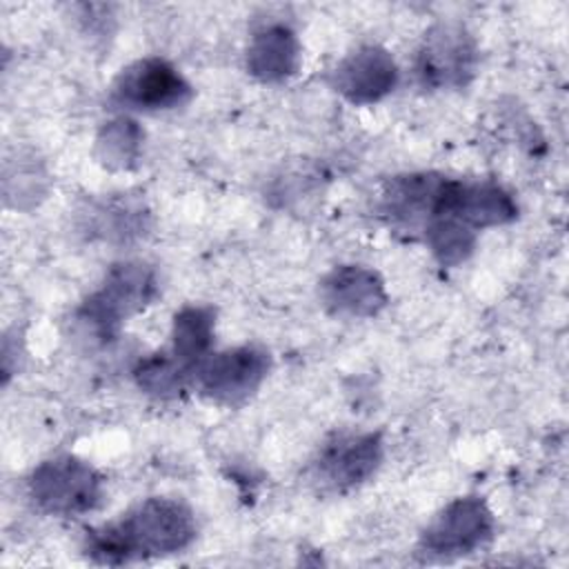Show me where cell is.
Returning a JSON list of instances; mask_svg holds the SVG:
<instances>
[{
	"instance_id": "obj_18",
	"label": "cell",
	"mask_w": 569,
	"mask_h": 569,
	"mask_svg": "<svg viewBox=\"0 0 569 569\" xmlns=\"http://www.w3.org/2000/svg\"><path fill=\"white\" fill-rule=\"evenodd\" d=\"M96 229L109 240L138 238L147 229V211L138 200L116 198L96 209Z\"/></svg>"
},
{
	"instance_id": "obj_17",
	"label": "cell",
	"mask_w": 569,
	"mask_h": 569,
	"mask_svg": "<svg viewBox=\"0 0 569 569\" xmlns=\"http://www.w3.org/2000/svg\"><path fill=\"white\" fill-rule=\"evenodd\" d=\"M189 371L171 353H153L142 358L133 369L136 385L160 400L178 398L184 389Z\"/></svg>"
},
{
	"instance_id": "obj_2",
	"label": "cell",
	"mask_w": 569,
	"mask_h": 569,
	"mask_svg": "<svg viewBox=\"0 0 569 569\" xmlns=\"http://www.w3.org/2000/svg\"><path fill=\"white\" fill-rule=\"evenodd\" d=\"M158 296L156 271L138 260L116 262L102 284L80 305L78 320L100 340L118 336L120 327Z\"/></svg>"
},
{
	"instance_id": "obj_13",
	"label": "cell",
	"mask_w": 569,
	"mask_h": 569,
	"mask_svg": "<svg viewBox=\"0 0 569 569\" xmlns=\"http://www.w3.org/2000/svg\"><path fill=\"white\" fill-rule=\"evenodd\" d=\"M300 67V42L284 22L260 27L247 47V71L260 82H282Z\"/></svg>"
},
{
	"instance_id": "obj_3",
	"label": "cell",
	"mask_w": 569,
	"mask_h": 569,
	"mask_svg": "<svg viewBox=\"0 0 569 569\" xmlns=\"http://www.w3.org/2000/svg\"><path fill=\"white\" fill-rule=\"evenodd\" d=\"M29 496L51 516H82L100 505L102 476L76 456H56L31 471Z\"/></svg>"
},
{
	"instance_id": "obj_4",
	"label": "cell",
	"mask_w": 569,
	"mask_h": 569,
	"mask_svg": "<svg viewBox=\"0 0 569 569\" xmlns=\"http://www.w3.org/2000/svg\"><path fill=\"white\" fill-rule=\"evenodd\" d=\"M478 67V47L471 33L458 22L431 27L416 53V80L422 89H462Z\"/></svg>"
},
{
	"instance_id": "obj_16",
	"label": "cell",
	"mask_w": 569,
	"mask_h": 569,
	"mask_svg": "<svg viewBox=\"0 0 569 569\" xmlns=\"http://www.w3.org/2000/svg\"><path fill=\"white\" fill-rule=\"evenodd\" d=\"M422 238L442 267H456L465 262L476 247V229L462 224L449 216H436L422 227Z\"/></svg>"
},
{
	"instance_id": "obj_8",
	"label": "cell",
	"mask_w": 569,
	"mask_h": 569,
	"mask_svg": "<svg viewBox=\"0 0 569 569\" xmlns=\"http://www.w3.org/2000/svg\"><path fill=\"white\" fill-rule=\"evenodd\" d=\"M382 462L380 433H338L320 449L313 473L329 491H349L367 482Z\"/></svg>"
},
{
	"instance_id": "obj_7",
	"label": "cell",
	"mask_w": 569,
	"mask_h": 569,
	"mask_svg": "<svg viewBox=\"0 0 569 569\" xmlns=\"http://www.w3.org/2000/svg\"><path fill=\"white\" fill-rule=\"evenodd\" d=\"M193 96L187 78L164 58H142L124 67L111 87V100L133 111H169Z\"/></svg>"
},
{
	"instance_id": "obj_12",
	"label": "cell",
	"mask_w": 569,
	"mask_h": 569,
	"mask_svg": "<svg viewBox=\"0 0 569 569\" xmlns=\"http://www.w3.org/2000/svg\"><path fill=\"white\" fill-rule=\"evenodd\" d=\"M447 176L405 173L393 176L380 196V211L398 227H422L436 216Z\"/></svg>"
},
{
	"instance_id": "obj_1",
	"label": "cell",
	"mask_w": 569,
	"mask_h": 569,
	"mask_svg": "<svg viewBox=\"0 0 569 569\" xmlns=\"http://www.w3.org/2000/svg\"><path fill=\"white\" fill-rule=\"evenodd\" d=\"M196 538L191 509L173 498H147L120 520L87 531L84 553L100 565H127L184 551Z\"/></svg>"
},
{
	"instance_id": "obj_11",
	"label": "cell",
	"mask_w": 569,
	"mask_h": 569,
	"mask_svg": "<svg viewBox=\"0 0 569 569\" xmlns=\"http://www.w3.org/2000/svg\"><path fill=\"white\" fill-rule=\"evenodd\" d=\"M320 300L333 316L371 318L387 305V291L373 269L340 264L322 278Z\"/></svg>"
},
{
	"instance_id": "obj_9",
	"label": "cell",
	"mask_w": 569,
	"mask_h": 569,
	"mask_svg": "<svg viewBox=\"0 0 569 569\" xmlns=\"http://www.w3.org/2000/svg\"><path fill=\"white\" fill-rule=\"evenodd\" d=\"M436 216L456 218L478 231L485 227H498L516 220L518 204L513 196L496 182L447 178L442 184Z\"/></svg>"
},
{
	"instance_id": "obj_10",
	"label": "cell",
	"mask_w": 569,
	"mask_h": 569,
	"mask_svg": "<svg viewBox=\"0 0 569 569\" xmlns=\"http://www.w3.org/2000/svg\"><path fill=\"white\" fill-rule=\"evenodd\" d=\"M333 89L353 104H371L398 84V64L380 44H362L347 53L331 73Z\"/></svg>"
},
{
	"instance_id": "obj_6",
	"label": "cell",
	"mask_w": 569,
	"mask_h": 569,
	"mask_svg": "<svg viewBox=\"0 0 569 569\" xmlns=\"http://www.w3.org/2000/svg\"><path fill=\"white\" fill-rule=\"evenodd\" d=\"M271 356L260 345H240L211 353L196 371L198 387L209 400L238 407L247 402L264 382Z\"/></svg>"
},
{
	"instance_id": "obj_15",
	"label": "cell",
	"mask_w": 569,
	"mask_h": 569,
	"mask_svg": "<svg viewBox=\"0 0 569 569\" xmlns=\"http://www.w3.org/2000/svg\"><path fill=\"white\" fill-rule=\"evenodd\" d=\"M144 131L129 116H116L98 129L96 156L102 167L111 171L133 169L142 158Z\"/></svg>"
},
{
	"instance_id": "obj_5",
	"label": "cell",
	"mask_w": 569,
	"mask_h": 569,
	"mask_svg": "<svg viewBox=\"0 0 569 569\" xmlns=\"http://www.w3.org/2000/svg\"><path fill=\"white\" fill-rule=\"evenodd\" d=\"M493 536V513L480 496L453 498L420 536V553L429 560H453L485 547Z\"/></svg>"
},
{
	"instance_id": "obj_14",
	"label": "cell",
	"mask_w": 569,
	"mask_h": 569,
	"mask_svg": "<svg viewBox=\"0 0 569 569\" xmlns=\"http://www.w3.org/2000/svg\"><path fill=\"white\" fill-rule=\"evenodd\" d=\"M216 333V311L204 305H187L173 316L171 325V349L169 353L189 371L211 356Z\"/></svg>"
}]
</instances>
